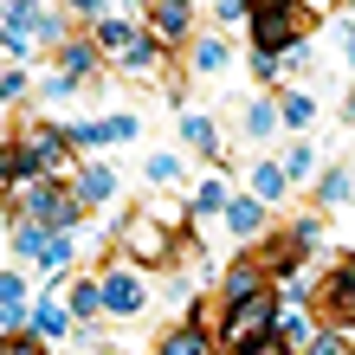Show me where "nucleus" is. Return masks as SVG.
<instances>
[{
	"mask_svg": "<svg viewBox=\"0 0 355 355\" xmlns=\"http://www.w3.org/2000/svg\"><path fill=\"white\" fill-rule=\"evenodd\" d=\"M65 155H71V136L58 130V123H26V130H19V162H26V175L58 181L65 175Z\"/></svg>",
	"mask_w": 355,
	"mask_h": 355,
	"instance_id": "1",
	"label": "nucleus"
},
{
	"mask_svg": "<svg viewBox=\"0 0 355 355\" xmlns=\"http://www.w3.org/2000/svg\"><path fill=\"white\" fill-rule=\"evenodd\" d=\"M271 323H278V291H259V297H245V304H233L226 310V323H220V343L226 349H245V343H259V336H271Z\"/></svg>",
	"mask_w": 355,
	"mask_h": 355,
	"instance_id": "2",
	"label": "nucleus"
},
{
	"mask_svg": "<svg viewBox=\"0 0 355 355\" xmlns=\"http://www.w3.org/2000/svg\"><path fill=\"white\" fill-rule=\"evenodd\" d=\"M317 310H323V329H355V252H343L329 265V278L317 291Z\"/></svg>",
	"mask_w": 355,
	"mask_h": 355,
	"instance_id": "3",
	"label": "nucleus"
},
{
	"mask_svg": "<svg viewBox=\"0 0 355 355\" xmlns=\"http://www.w3.org/2000/svg\"><path fill=\"white\" fill-rule=\"evenodd\" d=\"M97 284H103V310H110V317H136V310L149 304L142 278H136V271H123V265H116V271H103Z\"/></svg>",
	"mask_w": 355,
	"mask_h": 355,
	"instance_id": "4",
	"label": "nucleus"
},
{
	"mask_svg": "<svg viewBox=\"0 0 355 355\" xmlns=\"http://www.w3.org/2000/svg\"><path fill=\"white\" fill-rule=\"evenodd\" d=\"M149 26H155L162 46H187V39H194V0H155Z\"/></svg>",
	"mask_w": 355,
	"mask_h": 355,
	"instance_id": "5",
	"label": "nucleus"
},
{
	"mask_svg": "<svg viewBox=\"0 0 355 355\" xmlns=\"http://www.w3.org/2000/svg\"><path fill=\"white\" fill-rule=\"evenodd\" d=\"M291 39H304V19L297 13H252V52H271V58H278Z\"/></svg>",
	"mask_w": 355,
	"mask_h": 355,
	"instance_id": "6",
	"label": "nucleus"
},
{
	"mask_svg": "<svg viewBox=\"0 0 355 355\" xmlns=\"http://www.w3.org/2000/svg\"><path fill=\"white\" fill-rule=\"evenodd\" d=\"M123 239H130V252L142 265L168 259V226H162V220H123Z\"/></svg>",
	"mask_w": 355,
	"mask_h": 355,
	"instance_id": "7",
	"label": "nucleus"
},
{
	"mask_svg": "<svg viewBox=\"0 0 355 355\" xmlns=\"http://www.w3.org/2000/svg\"><path fill=\"white\" fill-rule=\"evenodd\" d=\"M220 220H226V233H233V239H259V233H265V207H259L252 194H233Z\"/></svg>",
	"mask_w": 355,
	"mask_h": 355,
	"instance_id": "8",
	"label": "nucleus"
},
{
	"mask_svg": "<svg viewBox=\"0 0 355 355\" xmlns=\"http://www.w3.org/2000/svg\"><path fill=\"white\" fill-rule=\"evenodd\" d=\"M259 291H265V271H259V259H245V265H233V271L220 278V297H226V310H233V304H245V297H259Z\"/></svg>",
	"mask_w": 355,
	"mask_h": 355,
	"instance_id": "9",
	"label": "nucleus"
},
{
	"mask_svg": "<svg viewBox=\"0 0 355 355\" xmlns=\"http://www.w3.org/2000/svg\"><path fill=\"white\" fill-rule=\"evenodd\" d=\"M91 71H97V46H91V39H65V46H58V78L85 85Z\"/></svg>",
	"mask_w": 355,
	"mask_h": 355,
	"instance_id": "10",
	"label": "nucleus"
},
{
	"mask_svg": "<svg viewBox=\"0 0 355 355\" xmlns=\"http://www.w3.org/2000/svg\"><path fill=\"white\" fill-rule=\"evenodd\" d=\"M110 194H116V168H110V162H85V168H78V200L97 207V200H110Z\"/></svg>",
	"mask_w": 355,
	"mask_h": 355,
	"instance_id": "11",
	"label": "nucleus"
},
{
	"mask_svg": "<svg viewBox=\"0 0 355 355\" xmlns=\"http://www.w3.org/2000/svg\"><path fill=\"white\" fill-rule=\"evenodd\" d=\"M123 65H130L136 78H155V65H162V39H155V33H130V46H123Z\"/></svg>",
	"mask_w": 355,
	"mask_h": 355,
	"instance_id": "12",
	"label": "nucleus"
},
{
	"mask_svg": "<svg viewBox=\"0 0 355 355\" xmlns=\"http://www.w3.org/2000/svg\"><path fill=\"white\" fill-rule=\"evenodd\" d=\"M33 336L39 343H52V336H71V310H65V297H46L33 310Z\"/></svg>",
	"mask_w": 355,
	"mask_h": 355,
	"instance_id": "13",
	"label": "nucleus"
},
{
	"mask_svg": "<svg viewBox=\"0 0 355 355\" xmlns=\"http://www.w3.org/2000/svg\"><path fill=\"white\" fill-rule=\"evenodd\" d=\"M284 168H278V162H259V168H252V200L259 207H271V200H284Z\"/></svg>",
	"mask_w": 355,
	"mask_h": 355,
	"instance_id": "14",
	"label": "nucleus"
},
{
	"mask_svg": "<svg viewBox=\"0 0 355 355\" xmlns=\"http://www.w3.org/2000/svg\"><path fill=\"white\" fill-rule=\"evenodd\" d=\"M65 310H71V323H78V317H97V310H103V284H97V278H78L71 297H65Z\"/></svg>",
	"mask_w": 355,
	"mask_h": 355,
	"instance_id": "15",
	"label": "nucleus"
},
{
	"mask_svg": "<svg viewBox=\"0 0 355 355\" xmlns=\"http://www.w3.org/2000/svg\"><path fill=\"white\" fill-rule=\"evenodd\" d=\"M130 33H136L130 19H110V13H103V19H97V33H91V46H97V52H116V58H123V46H130Z\"/></svg>",
	"mask_w": 355,
	"mask_h": 355,
	"instance_id": "16",
	"label": "nucleus"
},
{
	"mask_svg": "<svg viewBox=\"0 0 355 355\" xmlns=\"http://www.w3.org/2000/svg\"><path fill=\"white\" fill-rule=\"evenodd\" d=\"M46 239H52V233H46L39 220H19V226H13V252H19V259H46Z\"/></svg>",
	"mask_w": 355,
	"mask_h": 355,
	"instance_id": "17",
	"label": "nucleus"
},
{
	"mask_svg": "<svg viewBox=\"0 0 355 355\" xmlns=\"http://www.w3.org/2000/svg\"><path fill=\"white\" fill-rule=\"evenodd\" d=\"M310 116H317V103H310L304 91H291V97L278 103V123H284V130H310Z\"/></svg>",
	"mask_w": 355,
	"mask_h": 355,
	"instance_id": "18",
	"label": "nucleus"
},
{
	"mask_svg": "<svg viewBox=\"0 0 355 355\" xmlns=\"http://www.w3.org/2000/svg\"><path fill=\"white\" fill-rule=\"evenodd\" d=\"M226 200H233V194H226L220 175H207V181L194 187V214H226Z\"/></svg>",
	"mask_w": 355,
	"mask_h": 355,
	"instance_id": "19",
	"label": "nucleus"
},
{
	"mask_svg": "<svg viewBox=\"0 0 355 355\" xmlns=\"http://www.w3.org/2000/svg\"><path fill=\"white\" fill-rule=\"evenodd\" d=\"M181 136H187V142H194V149H200V155H214V149H220V136H214V123H207L200 110H194V116H181Z\"/></svg>",
	"mask_w": 355,
	"mask_h": 355,
	"instance_id": "20",
	"label": "nucleus"
},
{
	"mask_svg": "<svg viewBox=\"0 0 355 355\" xmlns=\"http://www.w3.org/2000/svg\"><path fill=\"white\" fill-rule=\"evenodd\" d=\"M271 329H278V336H284L291 349H297V343H310V336H317V329H310V317H304V310H278V323H271Z\"/></svg>",
	"mask_w": 355,
	"mask_h": 355,
	"instance_id": "21",
	"label": "nucleus"
},
{
	"mask_svg": "<svg viewBox=\"0 0 355 355\" xmlns=\"http://www.w3.org/2000/svg\"><path fill=\"white\" fill-rule=\"evenodd\" d=\"M162 355H207V336L200 329H168V336H162Z\"/></svg>",
	"mask_w": 355,
	"mask_h": 355,
	"instance_id": "22",
	"label": "nucleus"
},
{
	"mask_svg": "<svg viewBox=\"0 0 355 355\" xmlns=\"http://www.w3.org/2000/svg\"><path fill=\"white\" fill-rule=\"evenodd\" d=\"M271 130H278V103H252V110H245V136L265 142Z\"/></svg>",
	"mask_w": 355,
	"mask_h": 355,
	"instance_id": "23",
	"label": "nucleus"
},
{
	"mask_svg": "<svg viewBox=\"0 0 355 355\" xmlns=\"http://www.w3.org/2000/svg\"><path fill=\"white\" fill-rule=\"evenodd\" d=\"M194 71H207V78L226 71V46H220V39H200V46H194Z\"/></svg>",
	"mask_w": 355,
	"mask_h": 355,
	"instance_id": "24",
	"label": "nucleus"
},
{
	"mask_svg": "<svg viewBox=\"0 0 355 355\" xmlns=\"http://www.w3.org/2000/svg\"><path fill=\"white\" fill-rule=\"evenodd\" d=\"M317 194H323V207H343V200L355 194V181H349L343 168H329V175H323V187H317Z\"/></svg>",
	"mask_w": 355,
	"mask_h": 355,
	"instance_id": "25",
	"label": "nucleus"
},
{
	"mask_svg": "<svg viewBox=\"0 0 355 355\" xmlns=\"http://www.w3.org/2000/svg\"><path fill=\"white\" fill-rule=\"evenodd\" d=\"M317 239H323V220H317V214H304L297 226H291V252H310Z\"/></svg>",
	"mask_w": 355,
	"mask_h": 355,
	"instance_id": "26",
	"label": "nucleus"
},
{
	"mask_svg": "<svg viewBox=\"0 0 355 355\" xmlns=\"http://www.w3.org/2000/svg\"><path fill=\"white\" fill-rule=\"evenodd\" d=\"M26 162H19V142H0V187H19Z\"/></svg>",
	"mask_w": 355,
	"mask_h": 355,
	"instance_id": "27",
	"label": "nucleus"
},
{
	"mask_svg": "<svg viewBox=\"0 0 355 355\" xmlns=\"http://www.w3.org/2000/svg\"><path fill=\"white\" fill-rule=\"evenodd\" d=\"M136 136H142L136 116H103V142H136Z\"/></svg>",
	"mask_w": 355,
	"mask_h": 355,
	"instance_id": "28",
	"label": "nucleus"
},
{
	"mask_svg": "<svg viewBox=\"0 0 355 355\" xmlns=\"http://www.w3.org/2000/svg\"><path fill=\"white\" fill-rule=\"evenodd\" d=\"M149 181H155V187H175V181H181V162H175V155H149Z\"/></svg>",
	"mask_w": 355,
	"mask_h": 355,
	"instance_id": "29",
	"label": "nucleus"
},
{
	"mask_svg": "<svg viewBox=\"0 0 355 355\" xmlns=\"http://www.w3.org/2000/svg\"><path fill=\"white\" fill-rule=\"evenodd\" d=\"M65 136H71V149H97V142H103V123H65Z\"/></svg>",
	"mask_w": 355,
	"mask_h": 355,
	"instance_id": "30",
	"label": "nucleus"
},
{
	"mask_svg": "<svg viewBox=\"0 0 355 355\" xmlns=\"http://www.w3.org/2000/svg\"><path fill=\"white\" fill-rule=\"evenodd\" d=\"M310 355H349L343 329H317V336H310Z\"/></svg>",
	"mask_w": 355,
	"mask_h": 355,
	"instance_id": "31",
	"label": "nucleus"
},
{
	"mask_svg": "<svg viewBox=\"0 0 355 355\" xmlns=\"http://www.w3.org/2000/svg\"><path fill=\"white\" fill-rule=\"evenodd\" d=\"M239 355H297V349H291V343L278 336V329H271V336H259V343H245Z\"/></svg>",
	"mask_w": 355,
	"mask_h": 355,
	"instance_id": "32",
	"label": "nucleus"
},
{
	"mask_svg": "<svg viewBox=\"0 0 355 355\" xmlns=\"http://www.w3.org/2000/svg\"><path fill=\"white\" fill-rule=\"evenodd\" d=\"M220 26H239V19H252V0H214Z\"/></svg>",
	"mask_w": 355,
	"mask_h": 355,
	"instance_id": "33",
	"label": "nucleus"
},
{
	"mask_svg": "<svg viewBox=\"0 0 355 355\" xmlns=\"http://www.w3.org/2000/svg\"><path fill=\"white\" fill-rule=\"evenodd\" d=\"M26 97V71H0V103H19Z\"/></svg>",
	"mask_w": 355,
	"mask_h": 355,
	"instance_id": "34",
	"label": "nucleus"
},
{
	"mask_svg": "<svg viewBox=\"0 0 355 355\" xmlns=\"http://www.w3.org/2000/svg\"><path fill=\"white\" fill-rule=\"evenodd\" d=\"M278 168H284V181H297V175H310V149H304V142H297V149H291V155L278 162Z\"/></svg>",
	"mask_w": 355,
	"mask_h": 355,
	"instance_id": "35",
	"label": "nucleus"
},
{
	"mask_svg": "<svg viewBox=\"0 0 355 355\" xmlns=\"http://www.w3.org/2000/svg\"><path fill=\"white\" fill-rule=\"evenodd\" d=\"M0 355H46L39 336H0Z\"/></svg>",
	"mask_w": 355,
	"mask_h": 355,
	"instance_id": "36",
	"label": "nucleus"
},
{
	"mask_svg": "<svg viewBox=\"0 0 355 355\" xmlns=\"http://www.w3.org/2000/svg\"><path fill=\"white\" fill-rule=\"evenodd\" d=\"M0 304H26V278H13V271H0Z\"/></svg>",
	"mask_w": 355,
	"mask_h": 355,
	"instance_id": "37",
	"label": "nucleus"
},
{
	"mask_svg": "<svg viewBox=\"0 0 355 355\" xmlns=\"http://www.w3.org/2000/svg\"><path fill=\"white\" fill-rule=\"evenodd\" d=\"M252 78H265V85H278L284 71H278V58H271V52H252Z\"/></svg>",
	"mask_w": 355,
	"mask_h": 355,
	"instance_id": "38",
	"label": "nucleus"
},
{
	"mask_svg": "<svg viewBox=\"0 0 355 355\" xmlns=\"http://www.w3.org/2000/svg\"><path fill=\"white\" fill-rule=\"evenodd\" d=\"M252 13H297V0H252Z\"/></svg>",
	"mask_w": 355,
	"mask_h": 355,
	"instance_id": "39",
	"label": "nucleus"
},
{
	"mask_svg": "<svg viewBox=\"0 0 355 355\" xmlns=\"http://www.w3.org/2000/svg\"><path fill=\"white\" fill-rule=\"evenodd\" d=\"M71 13H85V19H103V0H65Z\"/></svg>",
	"mask_w": 355,
	"mask_h": 355,
	"instance_id": "40",
	"label": "nucleus"
},
{
	"mask_svg": "<svg viewBox=\"0 0 355 355\" xmlns=\"http://www.w3.org/2000/svg\"><path fill=\"white\" fill-rule=\"evenodd\" d=\"M297 7H310V13H329V7H336V0H297Z\"/></svg>",
	"mask_w": 355,
	"mask_h": 355,
	"instance_id": "41",
	"label": "nucleus"
},
{
	"mask_svg": "<svg viewBox=\"0 0 355 355\" xmlns=\"http://www.w3.org/2000/svg\"><path fill=\"white\" fill-rule=\"evenodd\" d=\"M349 58H355V39H349Z\"/></svg>",
	"mask_w": 355,
	"mask_h": 355,
	"instance_id": "42",
	"label": "nucleus"
}]
</instances>
